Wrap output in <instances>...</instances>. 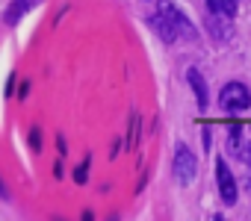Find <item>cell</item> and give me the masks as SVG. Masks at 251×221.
I'll return each mask as SVG.
<instances>
[{
  "mask_svg": "<svg viewBox=\"0 0 251 221\" xmlns=\"http://www.w3.org/2000/svg\"><path fill=\"white\" fill-rule=\"evenodd\" d=\"M245 189L251 192V168H248V177H245Z\"/></svg>",
  "mask_w": 251,
  "mask_h": 221,
  "instance_id": "5bb4252c",
  "label": "cell"
},
{
  "mask_svg": "<svg viewBox=\"0 0 251 221\" xmlns=\"http://www.w3.org/2000/svg\"><path fill=\"white\" fill-rule=\"evenodd\" d=\"M186 83L192 86V91H195V100H198V109H207V83H204V77H201V71H195V68H189L186 71Z\"/></svg>",
  "mask_w": 251,
  "mask_h": 221,
  "instance_id": "52a82bcc",
  "label": "cell"
},
{
  "mask_svg": "<svg viewBox=\"0 0 251 221\" xmlns=\"http://www.w3.org/2000/svg\"><path fill=\"white\" fill-rule=\"evenodd\" d=\"M86 171H89V159H86V162L74 171V180H77V183H86Z\"/></svg>",
  "mask_w": 251,
  "mask_h": 221,
  "instance_id": "8fae6325",
  "label": "cell"
},
{
  "mask_svg": "<svg viewBox=\"0 0 251 221\" xmlns=\"http://www.w3.org/2000/svg\"><path fill=\"white\" fill-rule=\"evenodd\" d=\"M210 33H213L219 42H230V39H233V24H230V18L222 15V12H210Z\"/></svg>",
  "mask_w": 251,
  "mask_h": 221,
  "instance_id": "8992f818",
  "label": "cell"
},
{
  "mask_svg": "<svg viewBox=\"0 0 251 221\" xmlns=\"http://www.w3.org/2000/svg\"><path fill=\"white\" fill-rule=\"evenodd\" d=\"M172 171H175V180H177L180 186H186V183L195 180V174H198V162H195V154H192L186 145H177Z\"/></svg>",
  "mask_w": 251,
  "mask_h": 221,
  "instance_id": "3957f363",
  "label": "cell"
},
{
  "mask_svg": "<svg viewBox=\"0 0 251 221\" xmlns=\"http://www.w3.org/2000/svg\"><path fill=\"white\" fill-rule=\"evenodd\" d=\"M30 145H33V151H39V145H42V142H39V130L30 133Z\"/></svg>",
  "mask_w": 251,
  "mask_h": 221,
  "instance_id": "7c38bea8",
  "label": "cell"
},
{
  "mask_svg": "<svg viewBox=\"0 0 251 221\" xmlns=\"http://www.w3.org/2000/svg\"><path fill=\"white\" fill-rule=\"evenodd\" d=\"M151 27H154V33H157V36H160V39H163L166 44H172V42L177 39L175 27H172V24H169V21H166L163 15H154V18H151Z\"/></svg>",
  "mask_w": 251,
  "mask_h": 221,
  "instance_id": "9c48e42d",
  "label": "cell"
},
{
  "mask_svg": "<svg viewBox=\"0 0 251 221\" xmlns=\"http://www.w3.org/2000/svg\"><path fill=\"white\" fill-rule=\"evenodd\" d=\"M213 221H222V218H213Z\"/></svg>",
  "mask_w": 251,
  "mask_h": 221,
  "instance_id": "9a60e30c",
  "label": "cell"
},
{
  "mask_svg": "<svg viewBox=\"0 0 251 221\" xmlns=\"http://www.w3.org/2000/svg\"><path fill=\"white\" fill-rule=\"evenodd\" d=\"M219 103H222L225 112H242V109L251 106V91L242 83H227L219 94Z\"/></svg>",
  "mask_w": 251,
  "mask_h": 221,
  "instance_id": "7a4b0ae2",
  "label": "cell"
},
{
  "mask_svg": "<svg viewBox=\"0 0 251 221\" xmlns=\"http://www.w3.org/2000/svg\"><path fill=\"white\" fill-rule=\"evenodd\" d=\"M0 198H9V189L3 186V180H0Z\"/></svg>",
  "mask_w": 251,
  "mask_h": 221,
  "instance_id": "4fadbf2b",
  "label": "cell"
},
{
  "mask_svg": "<svg viewBox=\"0 0 251 221\" xmlns=\"http://www.w3.org/2000/svg\"><path fill=\"white\" fill-rule=\"evenodd\" d=\"M227 151L233 154V159L251 165V142L242 136V127H239V124L227 127Z\"/></svg>",
  "mask_w": 251,
  "mask_h": 221,
  "instance_id": "277c9868",
  "label": "cell"
},
{
  "mask_svg": "<svg viewBox=\"0 0 251 221\" xmlns=\"http://www.w3.org/2000/svg\"><path fill=\"white\" fill-rule=\"evenodd\" d=\"M216 180H219V195H222V200L225 203H236V180H233V174H230V168H227V162L225 159H219L216 162Z\"/></svg>",
  "mask_w": 251,
  "mask_h": 221,
  "instance_id": "5b68a950",
  "label": "cell"
},
{
  "mask_svg": "<svg viewBox=\"0 0 251 221\" xmlns=\"http://www.w3.org/2000/svg\"><path fill=\"white\" fill-rule=\"evenodd\" d=\"M136 139H139V115H133V118H130V142H127V145L133 148V145H136Z\"/></svg>",
  "mask_w": 251,
  "mask_h": 221,
  "instance_id": "30bf717a",
  "label": "cell"
},
{
  "mask_svg": "<svg viewBox=\"0 0 251 221\" xmlns=\"http://www.w3.org/2000/svg\"><path fill=\"white\" fill-rule=\"evenodd\" d=\"M157 15H163L172 27H175V33H180V36H186V39H198V33H195V27H192V21L172 3V0H157Z\"/></svg>",
  "mask_w": 251,
  "mask_h": 221,
  "instance_id": "6da1fadb",
  "label": "cell"
},
{
  "mask_svg": "<svg viewBox=\"0 0 251 221\" xmlns=\"http://www.w3.org/2000/svg\"><path fill=\"white\" fill-rule=\"evenodd\" d=\"M39 3V0H12V3H9V9L3 12V24H18L33 6Z\"/></svg>",
  "mask_w": 251,
  "mask_h": 221,
  "instance_id": "ba28073f",
  "label": "cell"
}]
</instances>
